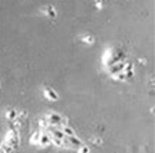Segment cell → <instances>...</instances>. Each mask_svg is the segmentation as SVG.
I'll use <instances>...</instances> for the list:
<instances>
[{"label":"cell","instance_id":"9a60e30c","mask_svg":"<svg viewBox=\"0 0 155 153\" xmlns=\"http://www.w3.org/2000/svg\"><path fill=\"white\" fill-rule=\"evenodd\" d=\"M52 143H53L55 146H58V147H63V140H59V139H52Z\"/></svg>","mask_w":155,"mask_h":153},{"label":"cell","instance_id":"ac0fdd59","mask_svg":"<svg viewBox=\"0 0 155 153\" xmlns=\"http://www.w3.org/2000/svg\"><path fill=\"white\" fill-rule=\"evenodd\" d=\"M0 153H6V152H5V150H2V149H0Z\"/></svg>","mask_w":155,"mask_h":153},{"label":"cell","instance_id":"2e32d148","mask_svg":"<svg viewBox=\"0 0 155 153\" xmlns=\"http://www.w3.org/2000/svg\"><path fill=\"white\" fill-rule=\"evenodd\" d=\"M93 143H95V145H102V140L101 139H93Z\"/></svg>","mask_w":155,"mask_h":153},{"label":"cell","instance_id":"3957f363","mask_svg":"<svg viewBox=\"0 0 155 153\" xmlns=\"http://www.w3.org/2000/svg\"><path fill=\"white\" fill-rule=\"evenodd\" d=\"M125 65H126L125 61H119V62H116V64H114V65L108 67L106 69H108V72H109L111 75H116V74H119V72H123Z\"/></svg>","mask_w":155,"mask_h":153},{"label":"cell","instance_id":"277c9868","mask_svg":"<svg viewBox=\"0 0 155 153\" xmlns=\"http://www.w3.org/2000/svg\"><path fill=\"white\" fill-rule=\"evenodd\" d=\"M50 143H52L50 134L42 132V134H40V139H39V146H40V147H46V146H49Z\"/></svg>","mask_w":155,"mask_h":153},{"label":"cell","instance_id":"d6986e66","mask_svg":"<svg viewBox=\"0 0 155 153\" xmlns=\"http://www.w3.org/2000/svg\"><path fill=\"white\" fill-rule=\"evenodd\" d=\"M2 145H3V143H2V140H0V147H2Z\"/></svg>","mask_w":155,"mask_h":153},{"label":"cell","instance_id":"7c38bea8","mask_svg":"<svg viewBox=\"0 0 155 153\" xmlns=\"http://www.w3.org/2000/svg\"><path fill=\"white\" fill-rule=\"evenodd\" d=\"M112 78L116 81H126V75H125V72H119L116 75H112Z\"/></svg>","mask_w":155,"mask_h":153},{"label":"cell","instance_id":"5bb4252c","mask_svg":"<svg viewBox=\"0 0 155 153\" xmlns=\"http://www.w3.org/2000/svg\"><path fill=\"white\" fill-rule=\"evenodd\" d=\"M78 153H89V147L86 145H82L81 147H78Z\"/></svg>","mask_w":155,"mask_h":153},{"label":"cell","instance_id":"7a4b0ae2","mask_svg":"<svg viewBox=\"0 0 155 153\" xmlns=\"http://www.w3.org/2000/svg\"><path fill=\"white\" fill-rule=\"evenodd\" d=\"M46 119H47V121H49V126L50 127H59V129H60L63 117H62L59 113H53V111H52V113H49L47 116H46Z\"/></svg>","mask_w":155,"mask_h":153},{"label":"cell","instance_id":"30bf717a","mask_svg":"<svg viewBox=\"0 0 155 153\" xmlns=\"http://www.w3.org/2000/svg\"><path fill=\"white\" fill-rule=\"evenodd\" d=\"M40 134H42V132L39 130V132H36V133L32 134V137H30V143L32 145H39V139H40Z\"/></svg>","mask_w":155,"mask_h":153},{"label":"cell","instance_id":"4fadbf2b","mask_svg":"<svg viewBox=\"0 0 155 153\" xmlns=\"http://www.w3.org/2000/svg\"><path fill=\"white\" fill-rule=\"evenodd\" d=\"M82 40H84V42H86V43H89V45H92V43L95 42V38H93L92 35H85L84 38H82Z\"/></svg>","mask_w":155,"mask_h":153},{"label":"cell","instance_id":"e0dca14e","mask_svg":"<svg viewBox=\"0 0 155 153\" xmlns=\"http://www.w3.org/2000/svg\"><path fill=\"white\" fill-rule=\"evenodd\" d=\"M102 3H103V2H96V6H98V9H102V6H103Z\"/></svg>","mask_w":155,"mask_h":153},{"label":"cell","instance_id":"6da1fadb","mask_svg":"<svg viewBox=\"0 0 155 153\" xmlns=\"http://www.w3.org/2000/svg\"><path fill=\"white\" fill-rule=\"evenodd\" d=\"M19 142H20V137H19V133H17V130H10V132H7V136H6V143L7 146H10L14 150L16 147L19 146Z\"/></svg>","mask_w":155,"mask_h":153},{"label":"cell","instance_id":"9c48e42d","mask_svg":"<svg viewBox=\"0 0 155 153\" xmlns=\"http://www.w3.org/2000/svg\"><path fill=\"white\" fill-rule=\"evenodd\" d=\"M62 132H63V134L66 136V137H71V136H75V130H73L72 127H69V126L62 127Z\"/></svg>","mask_w":155,"mask_h":153},{"label":"cell","instance_id":"8fae6325","mask_svg":"<svg viewBox=\"0 0 155 153\" xmlns=\"http://www.w3.org/2000/svg\"><path fill=\"white\" fill-rule=\"evenodd\" d=\"M39 126L42 127L43 130H45V129H50V126H49V121H47V119H46V117L39 119Z\"/></svg>","mask_w":155,"mask_h":153},{"label":"cell","instance_id":"5b68a950","mask_svg":"<svg viewBox=\"0 0 155 153\" xmlns=\"http://www.w3.org/2000/svg\"><path fill=\"white\" fill-rule=\"evenodd\" d=\"M45 97L50 101H58L59 100L58 93H56L53 88H45Z\"/></svg>","mask_w":155,"mask_h":153},{"label":"cell","instance_id":"ba28073f","mask_svg":"<svg viewBox=\"0 0 155 153\" xmlns=\"http://www.w3.org/2000/svg\"><path fill=\"white\" fill-rule=\"evenodd\" d=\"M45 12H46V16H47V18H50V19H56V16H58V14H56V10H55L52 6L46 7Z\"/></svg>","mask_w":155,"mask_h":153},{"label":"cell","instance_id":"52a82bcc","mask_svg":"<svg viewBox=\"0 0 155 153\" xmlns=\"http://www.w3.org/2000/svg\"><path fill=\"white\" fill-rule=\"evenodd\" d=\"M17 116H19V113L12 108V110H9V111L6 113V119L10 120V121H14V120H17Z\"/></svg>","mask_w":155,"mask_h":153},{"label":"cell","instance_id":"8992f818","mask_svg":"<svg viewBox=\"0 0 155 153\" xmlns=\"http://www.w3.org/2000/svg\"><path fill=\"white\" fill-rule=\"evenodd\" d=\"M66 142L69 143L72 146V149H78V147H81L84 143L81 142V139H78L76 136H71V137H66Z\"/></svg>","mask_w":155,"mask_h":153}]
</instances>
